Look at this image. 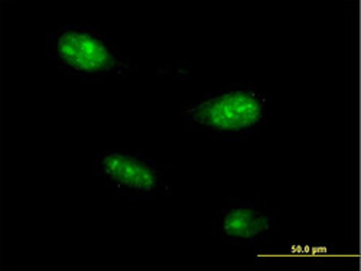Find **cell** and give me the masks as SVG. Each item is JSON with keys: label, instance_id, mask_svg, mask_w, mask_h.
I'll return each mask as SVG.
<instances>
[{"label": "cell", "instance_id": "cell-4", "mask_svg": "<svg viewBox=\"0 0 361 271\" xmlns=\"http://www.w3.org/2000/svg\"><path fill=\"white\" fill-rule=\"evenodd\" d=\"M275 228V214L249 199L228 198L213 220L216 238L228 248L240 251L269 244Z\"/></svg>", "mask_w": 361, "mask_h": 271}, {"label": "cell", "instance_id": "cell-2", "mask_svg": "<svg viewBox=\"0 0 361 271\" xmlns=\"http://www.w3.org/2000/svg\"><path fill=\"white\" fill-rule=\"evenodd\" d=\"M45 56L67 78L87 84L125 80L137 71L132 59L100 29L87 22L59 25L49 32Z\"/></svg>", "mask_w": 361, "mask_h": 271}, {"label": "cell", "instance_id": "cell-3", "mask_svg": "<svg viewBox=\"0 0 361 271\" xmlns=\"http://www.w3.org/2000/svg\"><path fill=\"white\" fill-rule=\"evenodd\" d=\"M169 169V165L142 152L109 149L96 155L93 177L116 195L140 205L172 194Z\"/></svg>", "mask_w": 361, "mask_h": 271}, {"label": "cell", "instance_id": "cell-1", "mask_svg": "<svg viewBox=\"0 0 361 271\" xmlns=\"http://www.w3.org/2000/svg\"><path fill=\"white\" fill-rule=\"evenodd\" d=\"M272 99L257 84L234 81L188 99L179 110L187 129L220 143H246L264 125Z\"/></svg>", "mask_w": 361, "mask_h": 271}]
</instances>
